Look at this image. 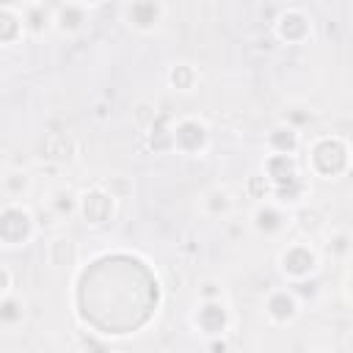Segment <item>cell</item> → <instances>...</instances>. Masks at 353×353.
<instances>
[{
    "label": "cell",
    "mask_w": 353,
    "mask_h": 353,
    "mask_svg": "<svg viewBox=\"0 0 353 353\" xmlns=\"http://www.w3.org/2000/svg\"><path fill=\"white\" fill-rule=\"evenodd\" d=\"M276 36H279L281 41H287V44H298V41H303V39L309 36V19H306L301 11L287 8V11L276 19Z\"/></svg>",
    "instance_id": "9"
},
{
    "label": "cell",
    "mask_w": 353,
    "mask_h": 353,
    "mask_svg": "<svg viewBox=\"0 0 353 353\" xmlns=\"http://www.w3.org/2000/svg\"><path fill=\"white\" fill-rule=\"evenodd\" d=\"M77 154V143L69 132H52V135H44L41 143H39V157L47 160V163H55V165H66L72 163Z\"/></svg>",
    "instance_id": "7"
},
{
    "label": "cell",
    "mask_w": 353,
    "mask_h": 353,
    "mask_svg": "<svg viewBox=\"0 0 353 353\" xmlns=\"http://www.w3.org/2000/svg\"><path fill=\"white\" fill-rule=\"evenodd\" d=\"M309 168L323 179H336L350 168V149L345 146L342 138L334 135L317 138L309 149Z\"/></svg>",
    "instance_id": "1"
},
{
    "label": "cell",
    "mask_w": 353,
    "mask_h": 353,
    "mask_svg": "<svg viewBox=\"0 0 353 353\" xmlns=\"http://www.w3.org/2000/svg\"><path fill=\"white\" fill-rule=\"evenodd\" d=\"M3 188H6L8 196H22V193H28L30 179H28V174H22V171H8V174L3 176Z\"/></svg>",
    "instance_id": "24"
},
{
    "label": "cell",
    "mask_w": 353,
    "mask_h": 353,
    "mask_svg": "<svg viewBox=\"0 0 353 353\" xmlns=\"http://www.w3.org/2000/svg\"><path fill=\"white\" fill-rule=\"evenodd\" d=\"M132 121H135V127H138V130L149 132V130H152V127L160 121V113H157V108H154L152 102L141 99V102L132 108Z\"/></svg>",
    "instance_id": "19"
},
{
    "label": "cell",
    "mask_w": 353,
    "mask_h": 353,
    "mask_svg": "<svg viewBox=\"0 0 353 353\" xmlns=\"http://www.w3.org/2000/svg\"><path fill=\"white\" fill-rule=\"evenodd\" d=\"M323 353H325V350H323Z\"/></svg>",
    "instance_id": "29"
},
{
    "label": "cell",
    "mask_w": 353,
    "mask_h": 353,
    "mask_svg": "<svg viewBox=\"0 0 353 353\" xmlns=\"http://www.w3.org/2000/svg\"><path fill=\"white\" fill-rule=\"evenodd\" d=\"M207 138H210L207 124L199 121V119H193V116L179 119V121L174 124V130H171L174 149H179V152H185V154H196V152H201V149L207 146Z\"/></svg>",
    "instance_id": "5"
},
{
    "label": "cell",
    "mask_w": 353,
    "mask_h": 353,
    "mask_svg": "<svg viewBox=\"0 0 353 353\" xmlns=\"http://www.w3.org/2000/svg\"><path fill=\"white\" fill-rule=\"evenodd\" d=\"M22 28H25L22 17H17L11 6H3V8H0V41H3V44H11Z\"/></svg>",
    "instance_id": "18"
},
{
    "label": "cell",
    "mask_w": 353,
    "mask_h": 353,
    "mask_svg": "<svg viewBox=\"0 0 353 353\" xmlns=\"http://www.w3.org/2000/svg\"><path fill=\"white\" fill-rule=\"evenodd\" d=\"M47 259H50V265L52 268H72L74 265V259H77V248H74V243L69 240V237H52L50 243H47Z\"/></svg>",
    "instance_id": "14"
},
{
    "label": "cell",
    "mask_w": 353,
    "mask_h": 353,
    "mask_svg": "<svg viewBox=\"0 0 353 353\" xmlns=\"http://www.w3.org/2000/svg\"><path fill=\"white\" fill-rule=\"evenodd\" d=\"M163 17V6L160 3H132L127 8V19L135 30H152Z\"/></svg>",
    "instance_id": "13"
},
{
    "label": "cell",
    "mask_w": 353,
    "mask_h": 353,
    "mask_svg": "<svg viewBox=\"0 0 353 353\" xmlns=\"http://www.w3.org/2000/svg\"><path fill=\"white\" fill-rule=\"evenodd\" d=\"M0 237L6 245H25L33 237V215L19 204H6L0 215Z\"/></svg>",
    "instance_id": "3"
},
{
    "label": "cell",
    "mask_w": 353,
    "mask_h": 353,
    "mask_svg": "<svg viewBox=\"0 0 353 353\" xmlns=\"http://www.w3.org/2000/svg\"><path fill=\"white\" fill-rule=\"evenodd\" d=\"M116 210V196L105 188H91L80 196V215L85 218L88 226H105L110 223Z\"/></svg>",
    "instance_id": "4"
},
{
    "label": "cell",
    "mask_w": 353,
    "mask_h": 353,
    "mask_svg": "<svg viewBox=\"0 0 353 353\" xmlns=\"http://www.w3.org/2000/svg\"><path fill=\"white\" fill-rule=\"evenodd\" d=\"M193 323H196V328H199L201 334H207V336H221V334H226V328H229V309H226V303H223L221 298L201 301L199 309H196V314H193Z\"/></svg>",
    "instance_id": "6"
},
{
    "label": "cell",
    "mask_w": 353,
    "mask_h": 353,
    "mask_svg": "<svg viewBox=\"0 0 353 353\" xmlns=\"http://www.w3.org/2000/svg\"><path fill=\"white\" fill-rule=\"evenodd\" d=\"M196 80H199V72L190 63H174L168 69V83L174 91H193Z\"/></svg>",
    "instance_id": "17"
},
{
    "label": "cell",
    "mask_w": 353,
    "mask_h": 353,
    "mask_svg": "<svg viewBox=\"0 0 353 353\" xmlns=\"http://www.w3.org/2000/svg\"><path fill=\"white\" fill-rule=\"evenodd\" d=\"M85 353H88V350H85ZM91 353H108V350H105V347H99V345H97V347H91Z\"/></svg>",
    "instance_id": "27"
},
{
    "label": "cell",
    "mask_w": 353,
    "mask_h": 353,
    "mask_svg": "<svg viewBox=\"0 0 353 353\" xmlns=\"http://www.w3.org/2000/svg\"><path fill=\"white\" fill-rule=\"evenodd\" d=\"M22 22H25V28H30L33 33H39V30L47 28V22H50V8H44V6H30V8L25 11Z\"/></svg>",
    "instance_id": "23"
},
{
    "label": "cell",
    "mask_w": 353,
    "mask_h": 353,
    "mask_svg": "<svg viewBox=\"0 0 353 353\" xmlns=\"http://www.w3.org/2000/svg\"><path fill=\"white\" fill-rule=\"evenodd\" d=\"M22 314H25V306H22L19 298L6 295V298L0 301V323H3V325H14V323H19Z\"/></svg>",
    "instance_id": "20"
},
{
    "label": "cell",
    "mask_w": 353,
    "mask_h": 353,
    "mask_svg": "<svg viewBox=\"0 0 353 353\" xmlns=\"http://www.w3.org/2000/svg\"><path fill=\"white\" fill-rule=\"evenodd\" d=\"M265 314H268L270 323H290L298 314V298L290 290H276V292L268 295Z\"/></svg>",
    "instance_id": "10"
},
{
    "label": "cell",
    "mask_w": 353,
    "mask_h": 353,
    "mask_svg": "<svg viewBox=\"0 0 353 353\" xmlns=\"http://www.w3.org/2000/svg\"><path fill=\"white\" fill-rule=\"evenodd\" d=\"M251 223H254V229L259 234L273 237V234H279L287 226V212L279 204H273V201H259L254 207V212H251Z\"/></svg>",
    "instance_id": "8"
},
{
    "label": "cell",
    "mask_w": 353,
    "mask_h": 353,
    "mask_svg": "<svg viewBox=\"0 0 353 353\" xmlns=\"http://www.w3.org/2000/svg\"><path fill=\"white\" fill-rule=\"evenodd\" d=\"M347 292H350V298H353V276L347 279Z\"/></svg>",
    "instance_id": "28"
},
{
    "label": "cell",
    "mask_w": 353,
    "mask_h": 353,
    "mask_svg": "<svg viewBox=\"0 0 353 353\" xmlns=\"http://www.w3.org/2000/svg\"><path fill=\"white\" fill-rule=\"evenodd\" d=\"M52 22H55V28H58L63 36L80 33L83 25L88 22V19H85V6H74V3L58 6V8H52Z\"/></svg>",
    "instance_id": "12"
},
{
    "label": "cell",
    "mask_w": 353,
    "mask_h": 353,
    "mask_svg": "<svg viewBox=\"0 0 353 353\" xmlns=\"http://www.w3.org/2000/svg\"><path fill=\"white\" fill-rule=\"evenodd\" d=\"M108 116V110H105V105H97V119H105Z\"/></svg>",
    "instance_id": "26"
},
{
    "label": "cell",
    "mask_w": 353,
    "mask_h": 353,
    "mask_svg": "<svg viewBox=\"0 0 353 353\" xmlns=\"http://www.w3.org/2000/svg\"><path fill=\"white\" fill-rule=\"evenodd\" d=\"M268 146L273 154H292L298 149V130L290 124H279L268 132Z\"/></svg>",
    "instance_id": "15"
},
{
    "label": "cell",
    "mask_w": 353,
    "mask_h": 353,
    "mask_svg": "<svg viewBox=\"0 0 353 353\" xmlns=\"http://www.w3.org/2000/svg\"><path fill=\"white\" fill-rule=\"evenodd\" d=\"M328 251L334 254V256H347L350 251H353V237L347 234V232H334L331 237H328Z\"/></svg>",
    "instance_id": "25"
},
{
    "label": "cell",
    "mask_w": 353,
    "mask_h": 353,
    "mask_svg": "<svg viewBox=\"0 0 353 353\" xmlns=\"http://www.w3.org/2000/svg\"><path fill=\"white\" fill-rule=\"evenodd\" d=\"M201 207H204V212H207L210 218H223V215L232 212V196H229V190H223V188H212V190L201 199Z\"/></svg>",
    "instance_id": "16"
},
{
    "label": "cell",
    "mask_w": 353,
    "mask_h": 353,
    "mask_svg": "<svg viewBox=\"0 0 353 353\" xmlns=\"http://www.w3.org/2000/svg\"><path fill=\"white\" fill-rule=\"evenodd\" d=\"M279 268L290 281H303L317 270V251L309 243H290L279 254Z\"/></svg>",
    "instance_id": "2"
},
{
    "label": "cell",
    "mask_w": 353,
    "mask_h": 353,
    "mask_svg": "<svg viewBox=\"0 0 353 353\" xmlns=\"http://www.w3.org/2000/svg\"><path fill=\"white\" fill-rule=\"evenodd\" d=\"M50 207H52L58 215H69V212L80 210V199H77L72 190H55L52 199H50Z\"/></svg>",
    "instance_id": "21"
},
{
    "label": "cell",
    "mask_w": 353,
    "mask_h": 353,
    "mask_svg": "<svg viewBox=\"0 0 353 353\" xmlns=\"http://www.w3.org/2000/svg\"><path fill=\"white\" fill-rule=\"evenodd\" d=\"M298 223H301V229L309 232V234H317V232H323V226H325L320 210H314V207H301V210H298Z\"/></svg>",
    "instance_id": "22"
},
{
    "label": "cell",
    "mask_w": 353,
    "mask_h": 353,
    "mask_svg": "<svg viewBox=\"0 0 353 353\" xmlns=\"http://www.w3.org/2000/svg\"><path fill=\"white\" fill-rule=\"evenodd\" d=\"M265 176L270 179L273 188H279V185H284V182L298 179L301 174H298V163H295L292 154H270V157L265 160Z\"/></svg>",
    "instance_id": "11"
}]
</instances>
